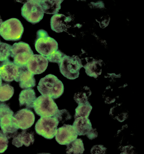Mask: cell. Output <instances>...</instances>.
Masks as SVG:
<instances>
[{
    "mask_svg": "<svg viewBox=\"0 0 144 154\" xmlns=\"http://www.w3.org/2000/svg\"><path fill=\"white\" fill-rule=\"evenodd\" d=\"M14 113L10 107L4 103L0 104V135L10 139L14 137L19 129L13 116Z\"/></svg>",
    "mask_w": 144,
    "mask_h": 154,
    "instance_id": "6da1fadb",
    "label": "cell"
},
{
    "mask_svg": "<svg viewBox=\"0 0 144 154\" xmlns=\"http://www.w3.org/2000/svg\"><path fill=\"white\" fill-rule=\"evenodd\" d=\"M37 88L42 95L48 96L53 99L59 98L64 91L62 82L51 74L41 79Z\"/></svg>",
    "mask_w": 144,
    "mask_h": 154,
    "instance_id": "7a4b0ae2",
    "label": "cell"
},
{
    "mask_svg": "<svg viewBox=\"0 0 144 154\" xmlns=\"http://www.w3.org/2000/svg\"><path fill=\"white\" fill-rule=\"evenodd\" d=\"M24 32V27L21 21L12 18L3 22L0 26V35L7 41L20 40Z\"/></svg>",
    "mask_w": 144,
    "mask_h": 154,
    "instance_id": "3957f363",
    "label": "cell"
},
{
    "mask_svg": "<svg viewBox=\"0 0 144 154\" xmlns=\"http://www.w3.org/2000/svg\"><path fill=\"white\" fill-rule=\"evenodd\" d=\"M35 48L39 54L46 57L58 50V44L46 31L40 29L37 32Z\"/></svg>",
    "mask_w": 144,
    "mask_h": 154,
    "instance_id": "277c9868",
    "label": "cell"
},
{
    "mask_svg": "<svg viewBox=\"0 0 144 154\" xmlns=\"http://www.w3.org/2000/svg\"><path fill=\"white\" fill-rule=\"evenodd\" d=\"M61 73L68 79L78 78L80 69L83 67L82 60L77 56H69L64 54L58 65Z\"/></svg>",
    "mask_w": 144,
    "mask_h": 154,
    "instance_id": "5b68a950",
    "label": "cell"
},
{
    "mask_svg": "<svg viewBox=\"0 0 144 154\" xmlns=\"http://www.w3.org/2000/svg\"><path fill=\"white\" fill-rule=\"evenodd\" d=\"M34 55L30 46L23 42L14 43L11 49V57L13 63L20 68L26 67L28 62Z\"/></svg>",
    "mask_w": 144,
    "mask_h": 154,
    "instance_id": "8992f818",
    "label": "cell"
},
{
    "mask_svg": "<svg viewBox=\"0 0 144 154\" xmlns=\"http://www.w3.org/2000/svg\"><path fill=\"white\" fill-rule=\"evenodd\" d=\"M59 122L54 117H41L36 123V133L47 139H53L57 133Z\"/></svg>",
    "mask_w": 144,
    "mask_h": 154,
    "instance_id": "52a82bcc",
    "label": "cell"
},
{
    "mask_svg": "<svg viewBox=\"0 0 144 154\" xmlns=\"http://www.w3.org/2000/svg\"><path fill=\"white\" fill-rule=\"evenodd\" d=\"M33 108L36 114L40 117H53L58 109L52 98L43 95L36 99Z\"/></svg>",
    "mask_w": 144,
    "mask_h": 154,
    "instance_id": "ba28073f",
    "label": "cell"
},
{
    "mask_svg": "<svg viewBox=\"0 0 144 154\" xmlns=\"http://www.w3.org/2000/svg\"><path fill=\"white\" fill-rule=\"evenodd\" d=\"M21 15L27 21L35 24L43 19L44 12L39 1L30 0L27 1L22 7Z\"/></svg>",
    "mask_w": 144,
    "mask_h": 154,
    "instance_id": "9c48e42d",
    "label": "cell"
},
{
    "mask_svg": "<svg viewBox=\"0 0 144 154\" xmlns=\"http://www.w3.org/2000/svg\"><path fill=\"white\" fill-rule=\"evenodd\" d=\"M73 126L79 135H87L89 139H93L98 136L96 129H93L91 122L88 118L78 117L75 119Z\"/></svg>",
    "mask_w": 144,
    "mask_h": 154,
    "instance_id": "30bf717a",
    "label": "cell"
},
{
    "mask_svg": "<svg viewBox=\"0 0 144 154\" xmlns=\"http://www.w3.org/2000/svg\"><path fill=\"white\" fill-rule=\"evenodd\" d=\"M20 69L10 60H7L0 64V76L6 82L14 80L17 82Z\"/></svg>",
    "mask_w": 144,
    "mask_h": 154,
    "instance_id": "8fae6325",
    "label": "cell"
},
{
    "mask_svg": "<svg viewBox=\"0 0 144 154\" xmlns=\"http://www.w3.org/2000/svg\"><path fill=\"white\" fill-rule=\"evenodd\" d=\"M78 135L74 126L64 125L57 129L55 139L59 144L67 145L77 139Z\"/></svg>",
    "mask_w": 144,
    "mask_h": 154,
    "instance_id": "7c38bea8",
    "label": "cell"
},
{
    "mask_svg": "<svg viewBox=\"0 0 144 154\" xmlns=\"http://www.w3.org/2000/svg\"><path fill=\"white\" fill-rule=\"evenodd\" d=\"M48 61L42 55L34 54L28 62L26 68L34 75L43 73L47 69Z\"/></svg>",
    "mask_w": 144,
    "mask_h": 154,
    "instance_id": "4fadbf2b",
    "label": "cell"
},
{
    "mask_svg": "<svg viewBox=\"0 0 144 154\" xmlns=\"http://www.w3.org/2000/svg\"><path fill=\"white\" fill-rule=\"evenodd\" d=\"M14 117L18 128L23 131L30 128L35 120L34 112L28 108H23L17 111Z\"/></svg>",
    "mask_w": 144,
    "mask_h": 154,
    "instance_id": "5bb4252c",
    "label": "cell"
},
{
    "mask_svg": "<svg viewBox=\"0 0 144 154\" xmlns=\"http://www.w3.org/2000/svg\"><path fill=\"white\" fill-rule=\"evenodd\" d=\"M70 17H66L64 14H54L50 19V26L52 30L56 33H61L65 31L68 23L71 21Z\"/></svg>",
    "mask_w": 144,
    "mask_h": 154,
    "instance_id": "9a60e30c",
    "label": "cell"
},
{
    "mask_svg": "<svg viewBox=\"0 0 144 154\" xmlns=\"http://www.w3.org/2000/svg\"><path fill=\"white\" fill-rule=\"evenodd\" d=\"M17 82L22 89L31 88L36 85V80L34 74L30 72L25 68H20Z\"/></svg>",
    "mask_w": 144,
    "mask_h": 154,
    "instance_id": "2e32d148",
    "label": "cell"
},
{
    "mask_svg": "<svg viewBox=\"0 0 144 154\" xmlns=\"http://www.w3.org/2000/svg\"><path fill=\"white\" fill-rule=\"evenodd\" d=\"M34 141V133L24 130L14 137L12 143L14 146L19 148L22 146L23 145L26 146H29L31 144H33Z\"/></svg>",
    "mask_w": 144,
    "mask_h": 154,
    "instance_id": "e0dca14e",
    "label": "cell"
},
{
    "mask_svg": "<svg viewBox=\"0 0 144 154\" xmlns=\"http://www.w3.org/2000/svg\"><path fill=\"white\" fill-rule=\"evenodd\" d=\"M87 63L83 66L85 69V72L88 76L90 77L97 78L102 73V61L101 60H96L92 58V60H86Z\"/></svg>",
    "mask_w": 144,
    "mask_h": 154,
    "instance_id": "ac0fdd59",
    "label": "cell"
},
{
    "mask_svg": "<svg viewBox=\"0 0 144 154\" xmlns=\"http://www.w3.org/2000/svg\"><path fill=\"white\" fill-rule=\"evenodd\" d=\"M37 99L34 90L32 88L26 89L21 91L19 95L20 106H25L26 108H32L34 103Z\"/></svg>",
    "mask_w": 144,
    "mask_h": 154,
    "instance_id": "d6986e66",
    "label": "cell"
},
{
    "mask_svg": "<svg viewBox=\"0 0 144 154\" xmlns=\"http://www.w3.org/2000/svg\"><path fill=\"white\" fill-rule=\"evenodd\" d=\"M63 1L55 0V1H39L40 5L43 12L48 14H58L61 8L62 3Z\"/></svg>",
    "mask_w": 144,
    "mask_h": 154,
    "instance_id": "ffe728a7",
    "label": "cell"
},
{
    "mask_svg": "<svg viewBox=\"0 0 144 154\" xmlns=\"http://www.w3.org/2000/svg\"><path fill=\"white\" fill-rule=\"evenodd\" d=\"M67 154H83L84 151V143L81 138H78L67 145Z\"/></svg>",
    "mask_w": 144,
    "mask_h": 154,
    "instance_id": "44dd1931",
    "label": "cell"
},
{
    "mask_svg": "<svg viewBox=\"0 0 144 154\" xmlns=\"http://www.w3.org/2000/svg\"><path fill=\"white\" fill-rule=\"evenodd\" d=\"M14 89L13 87L8 84L4 83L0 86V102L8 101L13 96Z\"/></svg>",
    "mask_w": 144,
    "mask_h": 154,
    "instance_id": "7402d4cb",
    "label": "cell"
},
{
    "mask_svg": "<svg viewBox=\"0 0 144 154\" xmlns=\"http://www.w3.org/2000/svg\"><path fill=\"white\" fill-rule=\"evenodd\" d=\"M92 109L89 102L86 104H79L75 109L74 118L78 117H89Z\"/></svg>",
    "mask_w": 144,
    "mask_h": 154,
    "instance_id": "603a6c76",
    "label": "cell"
},
{
    "mask_svg": "<svg viewBox=\"0 0 144 154\" xmlns=\"http://www.w3.org/2000/svg\"><path fill=\"white\" fill-rule=\"evenodd\" d=\"M92 94L91 91L87 87H84L82 91L76 93L74 99L76 103L79 104H86L88 102V99Z\"/></svg>",
    "mask_w": 144,
    "mask_h": 154,
    "instance_id": "cb8c5ba5",
    "label": "cell"
},
{
    "mask_svg": "<svg viewBox=\"0 0 144 154\" xmlns=\"http://www.w3.org/2000/svg\"><path fill=\"white\" fill-rule=\"evenodd\" d=\"M12 47L10 44L0 41V62L9 60L11 56Z\"/></svg>",
    "mask_w": 144,
    "mask_h": 154,
    "instance_id": "d4e9b609",
    "label": "cell"
},
{
    "mask_svg": "<svg viewBox=\"0 0 144 154\" xmlns=\"http://www.w3.org/2000/svg\"><path fill=\"white\" fill-rule=\"evenodd\" d=\"M53 117L57 119L58 121L62 123L72 118L69 112L65 109L59 110L58 109L56 113Z\"/></svg>",
    "mask_w": 144,
    "mask_h": 154,
    "instance_id": "484cf974",
    "label": "cell"
},
{
    "mask_svg": "<svg viewBox=\"0 0 144 154\" xmlns=\"http://www.w3.org/2000/svg\"><path fill=\"white\" fill-rule=\"evenodd\" d=\"M64 55V54L61 52L60 51L57 50V51L48 56L46 58L48 59V62L57 63L58 65H59L61 62Z\"/></svg>",
    "mask_w": 144,
    "mask_h": 154,
    "instance_id": "4316f807",
    "label": "cell"
},
{
    "mask_svg": "<svg viewBox=\"0 0 144 154\" xmlns=\"http://www.w3.org/2000/svg\"><path fill=\"white\" fill-rule=\"evenodd\" d=\"M8 143L9 141L7 137L0 135V153H3L7 149Z\"/></svg>",
    "mask_w": 144,
    "mask_h": 154,
    "instance_id": "83f0119b",
    "label": "cell"
},
{
    "mask_svg": "<svg viewBox=\"0 0 144 154\" xmlns=\"http://www.w3.org/2000/svg\"><path fill=\"white\" fill-rule=\"evenodd\" d=\"M106 149L103 145H96L93 146L91 150L92 154H104Z\"/></svg>",
    "mask_w": 144,
    "mask_h": 154,
    "instance_id": "f1b7e54d",
    "label": "cell"
},
{
    "mask_svg": "<svg viewBox=\"0 0 144 154\" xmlns=\"http://www.w3.org/2000/svg\"><path fill=\"white\" fill-rule=\"evenodd\" d=\"M3 21L2 20L1 18V16H0V26H1V25Z\"/></svg>",
    "mask_w": 144,
    "mask_h": 154,
    "instance_id": "f546056e",
    "label": "cell"
},
{
    "mask_svg": "<svg viewBox=\"0 0 144 154\" xmlns=\"http://www.w3.org/2000/svg\"><path fill=\"white\" fill-rule=\"evenodd\" d=\"M2 79L1 78V76H0V86L2 85Z\"/></svg>",
    "mask_w": 144,
    "mask_h": 154,
    "instance_id": "4dcf8cb0",
    "label": "cell"
}]
</instances>
